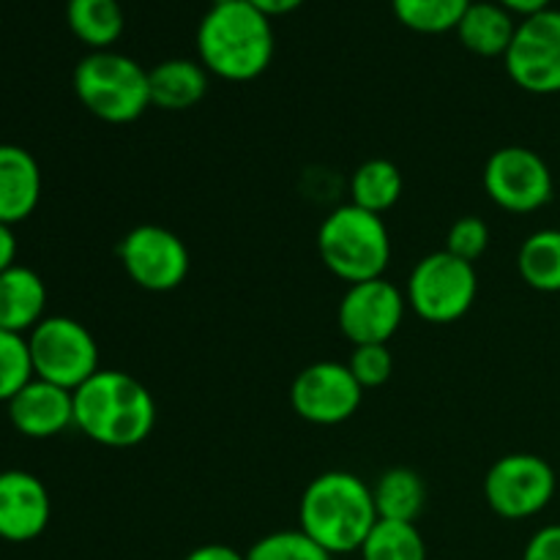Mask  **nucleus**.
Here are the masks:
<instances>
[{
	"instance_id": "obj_1",
	"label": "nucleus",
	"mask_w": 560,
	"mask_h": 560,
	"mask_svg": "<svg viewBox=\"0 0 560 560\" xmlns=\"http://www.w3.org/2000/svg\"><path fill=\"white\" fill-rule=\"evenodd\" d=\"M377 520L372 487L348 470H326L301 492L299 530L328 556L359 552Z\"/></svg>"
},
{
	"instance_id": "obj_2",
	"label": "nucleus",
	"mask_w": 560,
	"mask_h": 560,
	"mask_svg": "<svg viewBox=\"0 0 560 560\" xmlns=\"http://www.w3.org/2000/svg\"><path fill=\"white\" fill-rule=\"evenodd\" d=\"M273 49L271 20L246 0H213L197 27L200 63L219 80H257L271 66Z\"/></svg>"
},
{
	"instance_id": "obj_3",
	"label": "nucleus",
	"mask_w": 560,
	"mask_h": 560,
	"mask_svg": "<svg viewBox=\"0 0 560 560\" xmlns=\"http://www.w3.org/2000/svg\"><path fill=\"white\" fill-rule=\"evenodd\" d=\"M74 427L98 446H140L156 427V402L137 377L98 370L74 392Z\"/></svg>"
},
{
	"instance_id": "obj_4",
	"label": "nucleus",
	"mask_w": 560,
	"mask_h": 560,
	"mask_svg": "<svg viewBox=\"0 0 560 560\" xmlns=\"http://www.w3.org/2000/svg\"><path fill=\"white\" fill-rule=\"evenodd\" d=\"M317 252L323 266L342 282H370L386 273L392 260V235L383 217L348 202L323 219L317 230Z\"/></svg>"
},
{
	"instance_id": "obj_5",
	"label": "nucleus",
	"mask_w": 560,
	"mask_h": 560,
	"mask_svg": "<svg viewBox=\"0 0 560 560\" xmlns=\"http://www.w3.org/2000/svg\"><path fill=\"white\" fill-rule=\"evenodd\" d=\"M77 98L104 124H131L151 107L148 69L115 49L88 52L71 77Z\"/></svg>"
},
{
	"instance_id": "obj_6",
	"label": "nucleus",
	"mask_w": 560,
	"mask_h": 560,
	"mask_svg": "<svg viewBox=\"0 0 560 560\" xmlns=\"http://www.w3.org/2000/svg\"><path fill=\"white\" fill-rule=\"evenodd\" d=\"M479 295V277L474 262L443 252L421 257L408 277L405 299L408 306L427 323L446 326L470 312Z\"/></svg>"
},
{
	"instance_id": "obj_7",
	"label": "nucleus",
	"mask_w": 560,
	"mask_h": 560,
	"mask_svg": "<svg viewBox=\"0 0 560 560\" xmlns=\"http://www.w3.org/2000/svg\"><path fill=\"white\" fill-rule=\"evenodd\" d=\"M27 345H31L36 377L55 383V386L66 388V392H77L88 377H93L102 370L98 366L96 339L74 317H44L27 334Z\"/></svg>"
},
{
	"instance_id": "obj_8",
	"label": "nucleus",
	"mask_w": 560,
	"mask_h": 560,
	"mask_svg": "<svg viewBox=\"0 0 560 560\" xmlns=\"http://www.w3.org/2000/svg\"><path fill=\"white\" fill-rule=\"evenodd\" d=\"M558 479L552 465L536 454H506L485 476L487 506L503 520H528L545 512L556 498Z\"/></svg>"
},
{
	"instance_id": "obj_9",
	"label": "nucleus",
	"mask_w": 560,
	"mask_h": 560,
	"mask_svg": "<svg viewBox=\"0 0 560 560\" xmlns=\"http://www.w3.org/2000/svg\"><path fill=\"white\" fill-rule=\"evenodd\" d=\"M118 260L126 277L148 293H170L189 277V249L162 224H137L120 238Z\"/></svg>"
},
{
	"instance_id": "obj_10",
	"label": "nucleus",
	"mask_w": 560,
	"mask_h": 560,
	"mask_svg": "<svg viewBox=\"0 0 560 560\" xmlns=\"http://www.w3.org/2000/svg\"><path fill=\"white\" fill-rule=\"evenodd\" d=\"M485 191L509 213H534L552 200L550 164L523 145L498 148L485 164Z\"/></svg>"
},
{
	"instance_id": "obj_11",
	"label": "nucleus",
	"mask_w": 560,
	"mask_h": 560,
	"mask_svg": "<svg viewBox=\"0 0 560 560\" xmlns=\"http://www.w3.org/2000/svg\"><path fill=\"white\" fill-rule=\"evenodd\" d=\"M503 63L514 85L523 91L536 96L560 93V11L547 9L517 22Z\"/></svg>"
},
{
	"instance_id": "obj_12",
	"label": "nucleus",
	"mask_w": 560,
	"mask_h": 560,
	"mask_svg": "<svg viewBox=\"0 0 560 560\" xmlns=\"http://www.w3.org/2000/svg\"><path fill=\"white\" fill-rule=\"evenodd\" d=\"M364 388L342 361H315L295 375L290 405L295 416L317 427H334L353 419L361 408Z\"/></svg>"
},
{
	"instance_id": "obj_13",
	"label": "nucleus",
	"mask_w": 560,
	"mask_h": 560,
	"mask_svg": "<svg viewBox=\"0 0 560 560\" xmlns=\"http://www.w3.org/2000/svg\"><path fill=\"white\" fill-rule=\"evenodd\" d=\"M408 310V299L386 277L348 284L337 310V326L348 342L388 345L399 331Z\"/></svg>"
},
{
	"instance_id": "obj_14",
	"label": "nucleus",
	"mask_w": 560,
	"mask_h": 560,
	"mask_svg": "<svg viewBox=\"0 0 560 560\" xmlns=\"http://www.w3.org/2000/svg\"><path fill=\"white\" fill-rule=\"evenodd\" d=\"M52 501L42 479L27 470L0 474V539L25 545L47 530Z\"/></svg>"
},
{
	"instance_id": "obj_15",
	"label": "nucleus",
	"mask_w": 560,
	"mask_h": 560,
	"mask_svg": "<svg viewBox=\"0 0 560 560\" xmlns=\"http://www.w3.org/2000/svg\"><path fill=\"white\" fill-rule=\"evenodd\" d=\"M5 408L11 427L31 441H47L74 427V392L42 377H33Z\"/></svg>"
},
{
	"instance_id": "obj_16",
	"label": "nucleus",
	"mask_w": 560,
	"mask_h": 560,
	"mask_svg": "<svg viewBox=\"0 0 560 560\" xmlns=\"http://www.w3.org/2000/svg\"><path fill=\"white\" fill-rule=\"evenodd\" d=\"M42 200V167L22 145L0 142V222L20 224Z\"/></svg>"
},
{
	"instance_id": "obj_17",
	"label": "nucleus",
	"mask_w": 560,
	"mask_h": 560,
	"mask_svg": "<svg viewBox=\"0 0 560 560\" xmlns=\"http://www.w3.org/2000/svg\"><path fill=\"white\" fill-rule=\"evenodd\" d=\"M208 69L200 60L170 58L148 69L151 107L164 113H186L197 107L208 93Z\"/></svg>"
},
{
	"instance_id": "obj_18",
	"label": "nucleus",
	"mask_w": 560,
	"mask_h": 560,
	"mask_svg": "<svg viewBox=\"0 0 560 560\" xmlns=\"http://www.w3.org/2000/svg\"><path fill=\"white\" fill-rule=\"evenodd\" d=\"M47 284L33 268L14 266L0 273V331L31 334L44 320Z\"/></svg>"
},
{
	"instance_id": "obj_19",
	"label": "nucleus",
	"mask_w": 560,
	"mask_h": 560,
	"mask_svg": "<svg viewBox=\"0 0 560 560\" xmlns=\"http://www.w3.org/2000/svg\"><path fill=\"white\" fill-rule=\"evenodd\" d=\"M514 33H517L514 14H509L495 0H479V3L474 0L457 25L463 47L479 58H503L512 47Z\"/></svg>"
},
{
	"instance_id": "obj_20",
	"label": "nucleus",
	"mask_w": 560,
	"mask_h": 560,
	"mask_svg": "<svg viewBox=\"0 0 560 560\" xmlns=\"http://www.w3.org/2000/svg\"><path fill=\"white\" fill-rule=\"evenodd\" d=\"M66 22H69V31L91 52L113 49L126 27V16L118 0H69Z\"/></svg>"
},
{
	"instance_id": "obj_21",
	"label": "nucleus",
	"mask_w": 560,
	"mask_h": 560,
	"mask_svg": "<svg viewBox=\"0 0 560 560\" xmlns=\"http://www.w3.org/2000/svg\"><path fill=\"white\" fill-rule=\"evenodd\" d=\"M377 517L394 520V523H416L424 512L427 487L416 470L410 468H388L377 476L372 485Z\"/></svg>"
},
{
	"instance_id": "obj_22",
	"label": "nucleus",
	"mask_w": 560,
	"mask_h": 560,
	"mask_svg": "<svg viewBox=\"0 0 560 560\" xmlns=\"http://www.w3.org/2000/svg\"><path fill=\"white\" fill-rule=\"evenodd\" d=\"M405 189L402 173L388 159H366L350 178V202L383 217L399 202Z\"/></svg>"
},
{
	"instance_id": "obj_23",
	"label": "nucleus",
	"mask_w": 560,
	"mask_h": 560,
	"mask_svg": "<svg viewBox=\"0 0 560 560\" xmlns=\"http://www.w3.org/2000/svg\"><path fill=\"white\" fill-rule=\"evenodd\" d=\"M517 271L528 288L560 293V230H536L517 252Z\"/></svg>"
},
{
	"instance_id": "obj_24",
	"label": "nucleus",
	"mask_w": 560,
	"mask_h": 560,
	"mask_svg": "<svg viewBox=\"0 0 560 560\" xmlns=\"http://www.w3.org/2000/svg\"><path fill=\"white\" fill-rule=\"evenodd\" d=\"M474 0H392V11L413 33L438 36V33L457 31L459 20Z\"/></svg>"
},
{
	"instance_id": "obj_25",
	"label": "nucleus",
	"mask_w": 560,
	"mask_h": 560,
	"mask_svg": "<svg viewBox=\"0 0 560 560\" xmlns=\"http://www.w3.org/2000/svg\"><path fill=\"white\" fill-rule=\"evenodd\" d=\"M359 556L361 560H427V545L416 523L377 520Z\"/></svg>"
},
{
	"instance_id": "obj_26",
	"label": "nucleus",
	"mask_w": 560,
	"mask_h": 560,
	"mask_svg": "<svg viewBox=\"0 0 560 560\" xmlns=\"http://www.w3.org/2000/svg\"><path fill=\"white\" fill-rule=\"evenodd\" d=\"M36 377L25 334L0 331V402H11Z\"/></svg>"
},
{
	"instance_id": "obj_27",
	"label": "nucleus",
	"mask_w": 560,
	"mask_h": 560,
	"mask_svg": "<svg viewBox=\"0 0 560 560\" xmlns=\"http://www.w3.org/2000/svg\"><path fill=\"white\" fill-rule=\"evenodd\" d=\"M246 560H334V556L301 530H273L249 547Z\"/></svg>"
},
{
	"instance_id": "obj_28",
	"label": "nucleus",
	"mask_w": 560,
	"mask_h": 560,
	"mask_svg": "<svg viewBox=\"0 0 560 560\" xmlns=\"http://www.w3.org/2000/svg\"><path fill=\"white\" fill-rule=\"evenodd\" d=\"M348 366L364 392L366 388H381L392 377L394 355L388 345H355L348 359Z\"/></svg>"
},
{
	"instance_id": "obj_29",
	"label": "nucleus",
	"mask_w": 560,
	"mask_h": 560,
	"mask_svg": "<svg viewBox=\"0 0 560 560\" xmlns=\"http://www.w3.org/2000/svg\"><path fill=\"white\" fill-rule=\"evenodd\" d=\"M487 246H490V228H487L485 219L470 217L468 213V217H459L457 222L448 228L446 252L459 257V260L474 262L476 266V260L485 255Z\"/></svg>"
},
{
	"instance_id": "obj_30",
	"label": "nucleus",
	"mask_w": 560,
	"mask_h": 560,
	"mask_svg": "<svg viewBox=\"0 0 560 560\" xmlns=\"http://www.w3.org/2000/svg\"><path fill=\"white\" fill-rule=\"evenodd\" d=\"M523 560H560V525H545L528 539Z\"/></svg>"
},
{
	"instance_id": "obj_31",
	"label": "nucleus",
	"mask_w": 560,
	"mask_h": 560,
	"mask_svg": "<svg viewBox=\"0 0 560 560\" xmlns=\"http://www.w3.org/2000/svg\"><path fill=\"white\" fill-rule=\"evenodd\" d=\"M184 560H246V552H238L230 545H200Z\"/></svg>"
},
{
	"instance_id": "obj_32",
	"label": "nucleus",
	"mask_w": 560,
	"mask_h": 560,
	"mask_svg": "<svg viewBox=\"0 0 560 560\" xmlns=\"http://www.w3.org/2000/svg\"><path fill=\"white\" fill-rule=\"evenodd\" d=\"M246 3L255 5L268 20H273V16H288L293 11H299L304 5V0H246Z\"/></svg>"
},
{
	"instance_id": "obj_33",
	"label": "nucleus",
	"mask_w": 560,
	"mask_h": 560,
	"mask_svg": "<svg viewBox=\"0 0 560 560\" xmlns=\"http://www.w3.org/2000/svg\"><path fill=\"white\" fill-rule=\"evenodd\" d=\"M16 266V235L11 224L0 222V273Z\"/></svg>"
},
{
	"instance_id": "obj_34",
	"label": "nucleus",
	"mask_w": 560,
	"mask_h": 560,
	"mask_svg": "<svg viewBox=\"0 0 560 560\" xmlns=\"http://www.w3.org/2000/svg\"><path fill=\"white\" fill-rule=\"evenodd\" d=\"M495 3H501L503 9L509 11V14L514 16H534V14H541V11L550 9L552 0H495Z\"/></svg>"
}]
</instances>
